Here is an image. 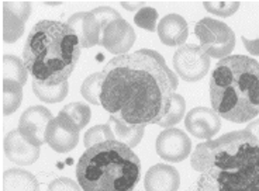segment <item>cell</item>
Returning <instances> with one entry per match:
<instances>
[{"instance_id":"obj_32","label":"cell","mask_w":259,"mask_h":191,"mask_svg":"<svg viewBox=\"0 0 259 191\" xmlns=\"http://www.w3.org/2000/svg\"><path fill=\"white\" fill-rule=\"evenodd\" d=\"M120 5H121L125 10H130V12H138V10H141L143 7H145V3H144V2H134V3L121 2Z\"/></svg>"},{"instance_id":"obj_20","label":"cell","mask_w":259,"mask_h":191,"mask_svg":"<svg viewBox=\"0 0 259 191\" xmlns=\"http://www.w3.org/2000/svg\"><path fill=\"white\" fill-rule=\"evenodd\" d=\"M3 80H13L20 84H26L28 70L24 61L14 55H5L3 57V69H2Z\"/></svg>"},{"instance_id":"obj_21","label":"cell","mask_w":259,"mask_h":191,"mask_svg":"<svg viewBox=\"0 0 259 191\" xmlns=\"http://www.w3.org/2000/svg\"><path fill=\"white\" fill-rule=\"evenodd\" d=\"M69 90L68 82H64L58 86H47L42 83L32 80V91L38 97L41 102L48 103V104H55L64 100Z\"/></svg>"},{"instance_id":"obj_24","label":"cell","mask_w":259,"mask_h":191,"mask_svg":"<svg viewBox=\"0 0 259 191\" xmlns=\"http://www.w3.org/2000/svg\"><path fill=\"white\" fill-rule=\"evenodd\" d=\"M104 76L102 72L92 73L86 77L82 83L80 93L83 96L84 100H88L95 106L100 104V96H102V86H103Z\"/></svg>"},{"instance_id":"obj_6","label":"cell","mask_w":259,"mask_h":191,"mask_svg":"<svg viewBox=\"0 0 259 191\" xmlns=\"http://www.w3.org/2000/svg\"><path fill=\"white\" fill-rule=\"evenodd\" d=\"M194 34L200 39V48L210 58H219L221 61L230 57L235 46L234 31L219 20L201 19L194 27Z\"/></svg>"},{"instance_id":"obj_30","label":"cell","mask_w":259,"mask_h":191,"mask_svg":"<svg viewBox=\"0 0 259 191\" xmlns=\"http://www.w3.org/2000/svg\"><path fill=\"white\" fill-rule=\"evenodd\" d=\"M47 191H83L76 181L68 177H58L50 183Z\"/></svg>"},{"instance_id":"obj_9","label":"cell","mask_w":259,"mask_h":191,"mask_svg":"<svg viewBox=\"0 0 259 191\" xmlns=\"http://www.w3.org/2000/svg\"><path fill=\"white\" fill-rule=\"evenodd\" d=\"M159 158L170 163H179L192 152V140L178 128H168L158 135L155 142Z\"/></svg>"},{"instance_id":"obj_7","label":"cell","mask_w":259,"mask_h":191,"mask_svg":"<svg viewBox=\"0 0 259 191\" xmlns=\"http://www.w3.org/2000/svg\"><path fill=\"white\" fill-rule=\"evenodd\" d=\"M174 69L185 82H199L210 69V57L200 45L185 44L174 55Z\"/></svg>"},{"instance_id":"obj_27","label":"cell","mask_w":259,"mask_h":191,"mask_svg":"<svg viewBox=\"0 0 259 191\" xmlns=\"http://www.w3.org/2000/svg\"><path fill=\"white\" fill-rule=\"evenodd\" d=\"M203 6L208 13L215 14L219 17H230L238 12L240 2H204Z\"/></svg>"},{"instance_id":"obj_11","label":"cell","mask_w":259,"mask_h":191,"mask_svg":"<svg viewBox=\"0 0 259 191\" xmlns=\"http://www.w3.org/2000/svg\"><path fill=\"white\" fill-rule=\"evenodd\" d=\"M46 139L52 151L66 153L78 145L79 129L65 115L59 114L47 128Z\"/></svg>"},{"instance_id":"obj_15","label":"cell","mask_w":259,"mask_h":191,"mask_svg":"<svg viewBox=\"0 0 259 191\" xmlns=\"http://www.w3.org/2000/svg\"><path fill=\"white\" fill-rule=\"evenodd\" d=\"M68 26L78 35L82 48H92L100 45L102 26L92 12H79L68 19Z\"/></svg>"},{"instance_id":"obj_14","label":"cell","mask_w":259,"mask_h":191,"mask_svg":"<svg viewBox=\"0 0 259 191\" xmlns=\"http://www.w3.org/2000/svg\"><path fill=\"white\" fill-rule=\"evenodd\" d=\"M3 147L7 159L19 166H30L39 158V148L31 145L19 129H13L5 136Z\"/></svg>"},{"instance_id":"obj_3","label":"cell","mask_w":259,"mask_h":191,"mask_svg":"<svg viewBox=\"0 0 259 191\" xmlns=\"http://www.w3.org/2000/svg\"><path fill=\"white\" fill-rule=\"evenodd\" d=\"M80 42L68 23L42 20L32 27L23 61L35 82L58 86L68 82L80 59Z\"/></svg>"},{"instance_id":"obj_2","label":"cell","mask_w":259,"mask_h":191,"mask_svg":"<svg viewBox=\"0 0 259 191\" xmlns=\"http://www.w3.org/2000/svg\"><path fill=\"white\" fill-rule=\"evenodd\" d=\"M190 165L197 191H259V140L245 129L199 144Z\"/></svg>"},{"instance_id":"obj_13","label":"cell","mask_w":259,"mask_h":191,"mask_svg":"<svg viewBox=\"0 0 259 191\" xmlns=\"http://www.w3.org/2000/svg\"><path fill=\"white\" fill-rule=\"evenodd\" d=\"M185 125L194 138L211 140V138L215 136L220 131V115L213 109L196 107L186 114Z\"/></svg>"},{"instance_id":"obj_25","label":"cell","mask_w":259,"mask_h":191,"mask_svg":"<svg viewBox=\"0 0 259 191\" xmlns=\"http://www.w3.org/2000/svg\"><path fill=\"white\" fill-rule=\"evenodd\" d=\"M185 113H186V102L181 94L176 93L172 99V103H170V109L166 113V115L163 117V120L159 122V127L172 128L181 121Z\"/></svg>"},{"instance_id":"obj_17","label":"cell","mask_w":259,"mask_h":191,"mask_svg":"<svg viewBox=\"0 0 259 191\" xmlns=\"http://www.w3.org/2000/svg\"><path fill=\"white\" fill-rule=\"evenodd\" d=\"M156 31L162 44L168 46H182L188 39L189 27L181 14H168L159 21Z\"/></svg>"},{"instance_id":"obj_16","label":"cell","mask_w":259,"mask_h":191,"mask_svg":"<svg viewBox=\"0 0 259 191\" xmlns=\"http://www.w3.org/2000/svg\"><path fill=\"white\" fill-rule=\"evenodd\" d=\"M181 185V174L174 166H152L144 178V187L147 191H178Z\"/></svg>"},{"instance_id":"obj_23","label":"cell","mask_w":259,"mask_h":191,"mask_svg":"<svg viewBox=\"0 0 259 191\" xmlns=\"http://www.w3.org/2000/svg\"><path fill=\"white\" fill-rule=\"evenodd\" d=\"M59 114L65 115L80 131L91 121L92 111L88 104H83V103H71V104H66L64 109L61 110Z\"/></svg>"},{"instance_id":"obj_33","label":"cell","mask_w":259,"mask_h":191,"mask_svg":"<svg viewBox=\"0 0 259 191\" xmlns=\"http://www.w3.org/2000/svg\"><path fill=\"white\" fill-rule=\"evenodd\" d=\"M245 131H248L249 134H252L253 136H255V138L259 140V120L249 122V124L246 125Z\"/></svg>"},{"instance_id":"obj_5","label":"cell","mask_w":259,"mask_h":191,"mask_svg":"<svg viewBox=\"0 0 259 191\" xmlns=\"http://www.w3.org/2000/svg\"><path fill=\"white\" fill-rule=\"evenodd\" d=\"M140 177V158L116 139L88 148L76 165V178L83 191H136Z\"/></svg>"},{"instance_id":"obj_18","label":"cell","mask_w":259,"mask_h":191,"mask_svg":"<svg viewBox=\"0 0 259 191\" xmlns=\"http://www.w3.org/2000/svg\"><path fill=\"white\" fill-rule=\"evenodd\" d=\"M109 125L114 134V139L128 148H136L141 142L145 132V125H131L114 115L109 117Z\"/></svg>"},{"instance_id":"obj_26","label":"cell","mask_w":259,"mask_h":191,"mask_svg":"<svg viewBox=\"0 0 259 191\" xmlns=\"http://www.w3.org/2000/svg\"><path fill=\"white\" fill-rule=\"evenodd\" d=\"M114 139V134L111 131V127L107 124L104 125H96V127L91 128L86 134H84V147L92 148L97 145V144H102L104 140H111Z\"/></svg>"},{"instance_id":"obj_19","label":"cell","mask_w":259,"mask_h":191,"mask_svg":"<svg viewBox=\"0 0 259 191\" xmlns=\"http://www.w3.org/2000/svg\"><path fill=\"white\" fill-rule=\"evenodd\" d=\"M3 191H39L38 180L23 169H9L3 173Z\"/></svg>"},{"instance_id":"obj_22","label":"cell","mask_w":259,"mask_h":191,"mask_svg":"<svg viewBox=\"0 0 259 191\" xmlns=\"http://www.w3.org/2000/svg\"><path fill=\"white\" fill-rule=\"evenodd\" d=\"M3 114H13L23 100V84L13 80H3Z\"/></svg>"},{"instance_id":"obj_31","label":"cell","mask_w":259,"mask_h":191,"mask_svg":"<svg viewBox=\"0 0 259 191\" xmlns=\"http://www.w3.org/2000/svg\"><path fill=\"white\" fill-rule=\"evenodd\" d=\"M242 44L251 55L259 57V37L253 39H248L246 37H242Z\"/></svg>"},{"instance_id":"obj_4","label":"cell","mask_w":259,"mask_h":191,"mask_svg":"<svg viewBox=\"0 0 259 191\" xmlns=\"http://www.w3.org/2000/svg\"><path fill=\"white\" fill-rule=\"evenodd\" d=\"M213 110L227 121L245 124L259 114V62L230 55L215 65L210 77Z\"/></svg>"},{"instance_id":"obj_10","label":"cell","mask_w":259,"mask_h":191,"mask_svg":"<svg viewBox=\"0 0 259 191\" xmlns=\"http://www.w3.org/2000/svg\"><path fill=\"white\" fill-rule=\"evenodd\" d=\"M136 31L124 19L114 20L104 27L100 45L114 55H125L136 42Z\"/></svg>"},{"instance_id":"obj_28","label":"cell","mask_w":259,"mask_h":191,"mask_svg":"<svg viewBox=\"0 0 259 191\" xmlns=\"http://www.w3.org/2000/svg\"><path fill=\"white\" fill-rule=\"evenodd\" d=\"M156 20H158V13L154 7L145 6L141 10H138L137 14L134 16V23L137 26L141 27L144 30H148V31H155L158 30L156 26Z\"/></svg>"},{"instance_id":"obj_1","label":"cell","mask_w":259,"mask_h":191,"mask_svg":"<svg viewBox=\"0 0 259 191\" xmlns=\"http://www.w3.org/2000/svg\"><path fill=\"white\" fill-rule=\"evenodd\" d=\"M102 73L100 104L131 125L159 124L179 84L161 54L145 48L113 58Z\"/></svg>"},{"instance_id":"obj_8","label":"cell","mask_w":259,"mask_h":191,"mask_svg":"<svg viewBox=\"0 0 259 191\" xmlns=\"http://www.w3.org/2000/svg\"><path fill=\"white\" fill-rule=\"evenodd\" d=\"M52 120V113L47 107L32 106L20 117L19 131L31 145L39 148L47 142V128Z\"/></svg>"},{"instance_id":"obj_12","label":"cell","mask_w":259,"mask_h":191,"mask_svg":"<svg viewBox=\"0 0 259 191\" xmlns=\"http://www.w3.org/2000/svg\"><path fill=\"white\" fill-rule=\"evenodd\" d=\"M31 13L30 2H3V39L16 42L24 34V27Z\"/></svg>"},{"instance_id":"obj_29","label":"cell","mask_w":259,"mask_h":191,"mask_svg":"<svg viewBox=\"0 0 259 191\" xmlns=\"http://www.w3.org/2000/svg\"><path fill=\"white\" fill-rule=\"evenodd\" d=\"M92 13L96 17V20L99 21V24L102 26V31H103V28L107 26L109 23L114 21V20L121 19V16H120V13L117 12L116 9H113V7L109 6L96 7V9L92 10Z\"/></svg>"}]
</instances>
